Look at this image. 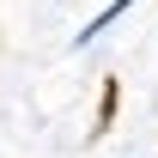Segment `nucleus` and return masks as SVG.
<instances>
[{"mask_svg":"<svg viewBox=\"0 0 158 158\" xmlns=\"http://www.w3.org/2000/svg\"><path fill=\"white\" fill-rule=\"evenodd\" d=\"M128 6H140V0H110V6H103V12L85 24V31H73V49H91V43H98V37H103L116 19H128Z\"/></svg>","mask_w":158,"mask_h":158,"instance_id":"obj_1","label":"nucleus"}]
</instances>
